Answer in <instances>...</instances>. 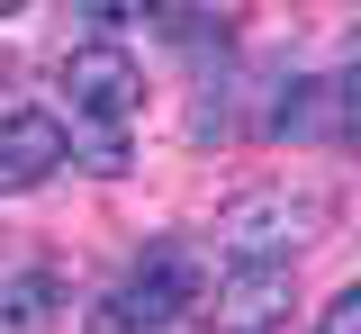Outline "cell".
Segmentation results:
<instances>
[{
	"label": "cell",
	"mask_w": 361,
	"mask_h": 334,
	"mask_svg": "<svg viewBox=\"0 0 361 334\" xmlns=\"http://www.w3.org/2000/svg\"><path fill=\"white\" fill-rule=\"evenodd\" d=\"M63 99H73V127H90V172H127V118L145 109L135 54L127 46L63 54Z\"/></svg>",
	"instance_id": "1"
},
{
	"label": "cell",
	"mask_w": 361,
	"mask_h": 334,
	"mask_svg": "<svg viewBox=\"0 0 361 334\" xmlns=\"http://www.w3.org/2000/svg\"><path fill=\"white\" fill-rule=\"evenodd\" d=\"M190 307H199V253L163 244V253H145L127 280L90 307V334H163V326H180Z\"/></svg>",
	"instance_id": "2"
},
{
	"label": "cell",
	"mask_w": 361,
	"mask_h": 334,
	"mask_svg": "<svg viewBox=\"0 0 361 334\" xmlns=\"http://www.w3.org/2000/svg\"><path fill=\"white\" fill-rule=\"evenodd\" d=\"M316 226H325V199L316 190H253V199H235L217 217V253L235 271H244V262H289Z\"/></svg>",
	"instance_id": "3"
},
{
	"label": "cell",
	"mask_w": 361,
	"mask_h": 334,
	"mask_svg": "<svg viewBox=\"0 0 361 334\" xmlns=\"http://www.w3.org/2000/svg\"><path fill=\"white\" fill-rule=\"evenodd\" d=\"M54 163H73L63 118H45V109H0V199L54 181Z\"/></svg>",
	"instance_id": "4"
},
{
	"label": "cell",
	"mask_w": 361,
	"mask_h": 334,
	"mask_svg": "<svg viewBox=\"0 0 361 334\" xmlns=\"http://www.w3.org/2000/svg\"><path fill=\"white\" fill-rule=\"evenodd\" d=\"M280 307H289V262H244V271L217 289V326L226 334H262Z\"/></svg>",
	"instance_id": "5"
},
{
	"label": "cell",
	"mask_w": 361,
	"mask_h": 334,
	"mask_svg": "<svg viewBox=\"0 0 361 334\" xmlns=\"http://www.w3.org/2000/svg\"><path fill=\"white\" fill-rule=\"evenodd\" d=\"M54 307H63V289L45 280V271L0 280V334H45V326H54Z\"/></svg>",
	"instance_id": "6"
},
{
	"label": "cell",
	"mask_w": 361,
	"mask_h": 334,
	"mask_svg": "<svg viewBox=\"0 0 361 334\" xmlns=\"http://www.w3.org/2000/svg\"><path fill=\"white\" fill-rule=\"evenodd\" d=\"M316 334H361V289H334L325 316H316Z\"/></svg>",
	"instance_id": "7"
},
{
	"label": "cell",
	"mask_w": 361,
	"mask_h": 334,
	"mask_svg": "<svg viewBox=\"0 0 361 334\" xmlns=\"http://www.w3.org/2000/svg\"><path fill=\"white\" fill-rule=\"evenodd\" d=\"M9 73H18V54H9V46H0V91H9Z\"/></svg>",
	"instance_id": "8"
}]
</instances>
